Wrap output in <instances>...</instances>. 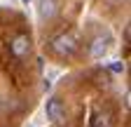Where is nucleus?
I'll return each mask as SVG.
<instances>
[{
    "label": "nucleus",
    "instance_id": "423d86ee",
    "mask_svg": "<svg viewBox=\"0 0 131 127\" xmlns=\"http://www.w3.org/2000/svg\"><path fill=\"white\" fill-rule=\"evenodd\" d=\"M94 125H96V127H108V125H110V120H108V115H105V113H98Z\"/></svg>",
    "mask_w": 131,
    "mask_h": 127
},
{
    "label": "nucleus",
    "instance_id": "1a4fd4ad",
    "mask_svg": "<svg viewBox=\"0 0 131 127\" xmlns=\"http://www.w3.org/2000/svg\"><path fill=\"white\" fill-rule=\"evenodd\" d=\"M24 3H26V5H28V3H30V0H24Z\"/></svg>",
    "mask_w": 131,
    "mask_h": 127
},
{
    "label": "nucleus",
    "instance_id": "6e6552de",
    "mask_svg": "<svg viewBox=\"0 0 131 127\" xmlns=\"http://www.w3.org/2000/svg\"><path fill=\"white\" fill-rule=\"evenodd\" d=\"M112 3H126V0H112Z\"/></svg>",
    "mask_w": 131,
    "mask_h": 127
},
{
    "label": "nucleus",
    "instance_id": "f03ea898",
    "mask_svg": "<svg viewBox=\"0 0 131 127\" xmlns=\"http://www.w3.org/2000/svg\"><path fill=\"white\" fill-rule=\"evenodd\" d=\"M45 115H47L49 122L63 125V122H66V108H63V101H61L59 97L47 99V104H45Z\"/></svg>",
    "mask_w": 131,
    "mask_h": 127
},
{
    "label": "nucleus",
    "instance_id": "7ed1b4c3",
    "mask_svg": "<svg viewBox=\"0 0 131 127\" xmlns=\"http://www.w3.org/2000/svg\"><path fill=\"white\" fill-rule=\"evenodd\" d=\"M9 52H12V57H16V59L28 57V52H30V38L24 35V33L14 35V38L9 40Z\"/></svg>",
    "mask_w": 131,
    "mask_h": 127
},
{
    "label": "nucleus",
    "instance_id": "0eeeda50",
    "mask_svg": "<svg viewBox=\"0 0 131 127\" xmlns=\"http://www.w3.org/2000/svg\"><path fill=\"white\" fill-rule=\"evenodd\" d=\"M108 68H110L112 73H122V71H124V63H122V61H112V63H108Z\"/></svg>",
    "mask_w": 131,
    "mask_h": 127
},
{
    "label": "nucleus",
    "instance_id": "39448f33",
    "mask_svg": "<svg viewBox=\"0 0 131 127\" xmlns=\"http://www.w3.org/2000/svg\"><path fill=\"white\" fill-rule=\"evenodd\" d=\"M38 14L40 19H52L56 14V0H38Z\"/></svg>",
    "mask_w": 131,
    "mask_h": 127
},
{
    "label": "nucleus",
    "instance_id": "20e7f679",
    "mask_svg": "<svg viewBox=\"0 0 131 127\" xmlns=\"http://www.w3.org/2000/svg\"><path fill=\"white\" fill-rule=\"evenodd\" d=\"M108 47H110L108 38L98 35V38H94V42H91V50H89V54H91L94 59H103V57L108 54Z\"/></svg>",
    "mask_w": 131,
    "mask_h": 127
},
{
    "label": "nucleus",
    "instance_id": "f257e3e1",
    "mask_svg": "<svg viewBox=\"0 0 131 127\" xmlns=\"http://www.w3.org/2000/svg\"><path fill=\"white\" fill-rule=\"evenodd\" d=\"M52 50L59 54V57H73L77 50H80V42L73 33H59L52 38Z\"/></svg>",
    "mask_w": 131,
    "mask_h": 127
}]
</instances>
